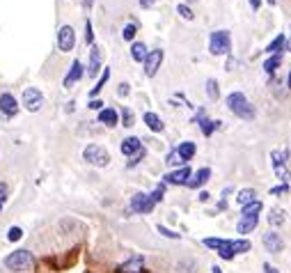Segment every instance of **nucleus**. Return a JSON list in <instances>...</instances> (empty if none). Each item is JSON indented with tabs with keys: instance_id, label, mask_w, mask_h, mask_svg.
Returning <instances> with one entry per match:
<instances>
[{
	"instance_id": "f257e3e1",
	"label": "nucleus",
	"mask_w": 291,
	"mask_h": 273,
	"mask_svg": "<svg viewBox=\"0 0 291 273\" xmlns=\"http://www.w3.org/2000/svg\"><path fill=\"white\" fill-rule=\"evenodd\" d=\"M225 104H227V108L234 113L236 117H241V120H245V122H252L254 115H257L254 108H252V104L245 99L243 92H232V94L225 99Z\"/></svg>"
},
{
	"instance_id": "f03ea898",
	"label": "nucleus",
	"mask_w": 291,
	"mask_h": 273,
	"mask_svg": "<svg viewBox=\"0 0 291 273\" xmlns=\"http://www.w3.org/2000/svg\"><path fill=\"white\" fill-rule=\"evenodd\" d=\"M32 262H34L32 253H30V250H25V248L14 250V253H10L5 257V266L10 268V271H25V268L32 266Z\"/></svg>"
},
{
	"instance_id": "7ed1b4c3",
	"label": "nucleus",
	"mask_w": 291,
	"mask_h": 273,
	"mask_svg": "<svg viewBox=\"0 0 291 273\" xmlns=\"http://www.w3.org/2000/svg\"><path fill=\"white\" fill-rule=\"evenodd\" d=\"M83 158H85L90 165H96V168H105L110 163L108 149L101 147V145H87L85 152H83Z\"/></svg>"
},
{
	"instance_id": "20e7f679",
	"label": "nucleus",
	"mask_w": 291,
	"mask_h": 273,
	"mask_svg": "<svg viewBox=\"0 0 291 273\" xmlns=\"http://www.w3.org/2000/svg\"><path fill=\"white\" fill-rule=\"evenodd\" d=\"M229 48H232V39H229L227 30H218V32L211 35L209 51L213 53V55H225V53H229Z\"/></svg>"
},
{
	"instance_id": "39448f33",
	"label": "nucleus",
	"mask_w": 291,
	"mask_h": 273,
	"mask_svg": "<svg viewBox=\"0 0 291 273\" xmlns=\"http://www.w3.org/2000/svg\"><path fill=\"white\" fill-rule=\"evenodd\" d=\"M23 108L28 113H37V111H42V106H44V94L37 90V87H28V90L23 92Z\"/></svg>"
},
{
	"instance_id": "423d86ee",
	"label": "nucleus",
	"mask_w": 291,
	"mask_h": 273,
	"mask_svg": "<svg viewBox=\"0 0 291 273\" xmlns=\"http://www.w3.org/2000/svg\"><path fill=\"white\" fill-rule=\"evenodd\" d=\"M57 46L64 53L74 51V46H76V32H74L71 25H62L60 28V32H57Z\"/></svg>"
},
{
	"instance_id": "0eeeda50",
	"label": "nucleus",
	"mask_w": 291,
	"mask_h": 273,
	"mask_svg": "<svg viewBox=\"0 0 291 273\" xmlns=\"http://www.w3.org/2000/svg\"><path fill=\"white\" fill-rule=\"evenodd\" d=\"M156 207V202L147 195V193H135L133 200H131V209L135 214H152V209Z\"/></svg>"
},
{
	"instance_id": "6e6552de",
	"label": "nucleus",
	"mask_w": 291,
	"mask_h": 273,
	"mask_svg": "<svg viewBox=\"0 0 291 273\" xmlns=\"http://www.w3.org/2000/svg\"><path fill=\"white\" fill-rule=\"evenodd\" d=\"M161 62H163V51L161 48H154L152 53H147V58H144V74H147L149 78L156 76Z\"/></svg>"
},
{
	"instance_id": "1a4fd4ad",
	"label": "nucleus",
	"mask_w": 291,
	"mask_h": 273,
	"mask_svg": "<svg viewBox=\"0 0 291 273\" xmlns=\"http://www.w3.org/2000/svg\"><path fill=\"white\" fill-rule=\"evenodd\" d=\"M191 175H193V170L188 168V165H181L179 170H172V173L165 175V184H172V186H181V184H188Z\"/></svg>"
},
{
	"instance_id": "9d476101",
	"label": "nucleus",
	"mask_w": 291,
	"mask_h": 273,
	"mask_svg": "<svg viewBox=\"0 0 291 273\" xmlns=\"http://www.w3.org/2000/svg\"><path fill=\"white\" fill-rule=\"evenodd\" d=\"M0 113L7 117H14L19 113V99L14 94H10V92L0 94Z\"/></svg>"
},
{
	"instance_id": "9b49d317",
	"label": "nucleus",
	"mask_w": 291,
	"mask_h": 273,
	"mask_svg": "<svg viewBox=\"0 0 291 273\" xmlns=\"http://www.w3.org/2000/svg\"><path fill=\"white\" fill-rule=\"evenodd\" d=\"M83 74H85V69H83V62L81 60H74L71 62V69H69V74L64 76V87H74L78 81L83 78Z\"/></svg>"
},
{
	"instance_id": "f8f14e48",
	"label": "nucleus",
	"mask_w": 291,
	"mask_h": 273,
	"mask_svg": "<svg viewBox=\"0 0 291 273\" xmlns=\"http://www.w3.org/2000/svg\"><path fill=\"white\" fill-rule=\"evenodd\" d=\"M262 241H264V246H266V250L268 253H280L282 248H284V241L280 239V234L277 232H266V234L262 236Z\"/></svg>"
},
{
	"instance_id": "ddd939ff",
	"label": "nucleus",
	"mask_w": 291,
	"mask_h": 273,
	"mask_svg": "<svg viewBox=\"0 0 291 273\" xmlns=\"http://www.w3.org/2000/svg\"><path fill=\"white\" fill-rule=\"evenodd\" d=\"M99 122L103 126H108V129H113V126H117V122H120V115H117V111H113V108H103V111L99 113Z\"/></svg>"
},
{
	"instance_id": "4468645a",
	"label": "nucleus",
	"mask_w": 291,
	"mask_h": 273,
	"mask_svg": "<svg viewBox=\"0 0 291 273\" xmlns=\"http://www.w3.org/2000/svg\"><path fill=\"white\" fill-rule=\"evenodd\" d=\"M142 268H144L142 257H131L129 262H124L120 266V273H142Z\"/></svg>"
},
{
	"instance_id": "2eb2a0df",
	"label": "nucleus",
	"mask_w": 291,
	"mask_h": 273,
	"mask_svg": "<svg viewBox=\"0 0 291 273\" xmlns=\"http://www.w3.org/2000/svg\"><path fill=\"white\" fill-rule=\"evenodd\" d=\"M99 69H101V51H99V46H94V44H92L90 69H87V74H90V76H96V74H99Z\"/></svg>"
},
{
	"instance_id": "dca6fc26",
	"label": "nucleus",
	"mask_w": 291,
	"mask_h": 273,
	"mask_svg": "<svg viewBox=\"0 0 291 273\" xmlns=\"http://www.w3.org/2000/svg\"><path fill=\"white\" fill-rule=\"evenodd\" d=\"M209 177H211V170H209V168L197 170V173L191 175V179H188V188H200Z\"/></svg>"
},
{
	"instance_id": "f3484780",
	"label": "nucleus",
	"mask_w": 291,
	"mask_h": 273,
	"mask_svg": "<svg viewBox=\"0 0 291 273\" xmlns=\"http://www.w3.org/2000/svg\"><path fill=\"white\" fill-rule=\"evenodd\" d=\"M140 149H142L140 138H126L124 143H122V154H124V156H133V154L140 152Z\"/></svg>"
},
{
	"instance_id": "a211bd4d",
	"label": "nucleus",
	"mask_w": 291,
	"mask_h": 273,
	"mask_svg": "<svg viewBox=\"0 0 291 273\" xmlns=\"http://www.w3.org/2000/svg\"><path fill=\"white\" fill-rule=\"evenodd\" d=\"M144 124H147L154 133H161V131L165 129V124L161 122V117H158L156 113H144Z\"/></svg>"
},
{
	"instance_id": "6ab92c4d",
	"label": "nucleus",
	"mask_w": 291,
	"mask_h": 273,
	"mask_svg": "<svg viewBox=\"0 0 291 273\" xmlns=\"http://www.w3.org/2000/svg\"><path fill=\"white\" fill-rule=\"evenodd\" d=\"M147 46H144L142 42H135L133 46H131V58L135 60V62H144V58H147Z\"/></svg>"
},
{
	"instance_id": "aec40b11",
	"label": "nucleus",
	"mask_w": 291,
	"mask_h": 273,
	"mask_svg": "<svg viewBox=\"0 0 291 273\" xmlns=\"http://www.w3.org/2000/svg\"><path fill=\"white\" fill-rule=\"evenodd\" d=\"M262 202L259 200H254V202H250V204H243V218H257L259 214H262Z\"/></svg>"
},
{
	"instance_id": "412c9836",
	"label": "nucleus",
	"mask_w": 291,
	"mask_h": 273,
	"mask_svg": "<svg viewBox=\"0 0 291 273\" xmlns=\"http://www.w3.org/2000/svg\"><path fill=\"white\" fill-rule=\"evenodd\" d=\"M195 152H197V147H195L193 143H181V145L177 147V154L184 158V161H191V158L195 156Z\"/></svg>"
},
{
	"instance_id": "4be33fe9",
	"label": "nucleus",
	"mask_w": 291,
	"mask_h": 273,
	"mask_svg": "<svg viewBox=\"0 0 291 273\" xmlns=\"http://www.w3.org/2000/svg\"><path fill=\"white\" fill-rule=\"evenodd\" d=\"M254 227H257V218H241L239 225H236V232L239 234H250Z\"/></svg>"
},
{
	"instance_id": "5701e85b",
	"label": "nucleus",
	"mask_w": 291,
	"mask_h": 273,
	"mask_svg": "<svg viewBox=\"0 0 291 273\" xmlns=\"http://www.w3.org/2000/svg\"><path fill=\"white\" fill-rule=\"evenodd\" d=\"M280 62H282V55H280V53H273L271 58L264 62V72H266V74H273L277 67H280Z\"/></svg>"
},
{
	"instance_id": "b1692460",
	"label": "nucleus",
	"mask_w": 291,
	"mask_h": 273,
	"mask_svg": "<svg viewBox=\"0 0 291 273\" xmlns=\"http://www.w3.org/2000/svg\"><path fill=\"white\" fill-rule=\"evenodd\" d=\"M236 202H239L241 207H243V204H250V202H254V191H252V188H243V191H239V195H236Z\"/></svg>"
},
{
	"instance_id": "393cba45",
	"label": "nucleus",
	"mask_w": 291,
	"mask_h": 273,
	"mask_svg": "<svg viewBox=\"0 0 291 273\" xmlns=\"http://www.w3.org/2000/svg\"><path fill=\"white\" fill-rule=\"evenodd\" d=\"M268 223H271L273 227H280L282 223H284V211H282V209H273L271 214H268Z\"/></svg>"
},
{
	"instance_id": "a878e982",
	"label": "nucleus",
	"mask_w": 291,
	"mask_h": 273,
	"mask_svg": "<svg viewBox=\"0 0 291 273\" xmlns=\"http://www.w3.org/2000/svg\"><path fill=\"white\" fill-rule=\"evenodd\" d=\"M200 126H202V133L211 135V133H213V129H218V126H220V120H202Z\"/></svg>"
},
{
	"instance_id": "bb28decb",
	"label": "nucleus",
	"mask_w": 291,
	"mask_h": 273,
	"mask_svg": "<svg viewBox=\"0 0 291 273\" xmlns=\"http://www.w3.org/2000/svg\"><path fill=\"white\" fill-rule=\"evenodd\" d=\"M229 246H232V250H234V255L236 253H248L252 246H250V241H245V239H239V241H229Z\"/></svg>"
},
{
	"instance_id": "cd10ccee",
	"label": "nucleus",
	"mask_w": 291,
	"mask_h": 273,
	"mask_svg": "<svg viewBox=\"0 0 291 273\" xmlns=\"http://www.w3.org/2000/svg\"><path fill=\"white\" fill-rule=\"evenodd\" d=\"M165 163H167V165H170V168H174V165H184V163H186V161H184V158L177 154V149H172V152L167 154Z\"/></svg>"
},
{
	"instance_id": "c85d7f7f",
	"label": "nucleus",
	"mask_w": 291,
	"mask_h": 273,
	"mask_svg": "<svg viewBox=\"0 0 291 273\" xmlns=\"http://www.w3.org/2000/svg\"><path fill=\"white\" fill-rule=\"evenodd\" d=\"M282 46H284V35H277V37L266 46V51H268V53H280Z\"/></svg>"
},
{
	"instance_id": "c756f323",
	"label": "nucleus",
	"mask_w": 291,
	"mask_h": 273,
	"mask_svg": "<svg viewBox=\"0 0 291 273\" xmlns=\"http://www.w3.org/2000/svg\"><path fill=\"white\" fill-rule=\"evenodd\" d=\"M108 78H110V69H108V67H105V72H103V74H101L99 83H96V85H94V90H92V92H90V94H92V96H96V94H99V92H101V87H103V85H105V83H108Z\"/></svg>"
},
{
	"instance_id": "7c9ffc66",
	"label": "nucleus",
	"mask_w": 291,
	"mask_h": 273,
	"mask_svg": "<svg viewBox=\"0 0 291 273\" xmlns=\"http://www.w3.org/2000/svg\"><path fill=\"white\" fill-rule=\"evenodd\" d=\"M218 255H220L223 259H234V250H232L229 241H223V246L218 248Z\"/></svg>"
},
{
	"instance_id": "2f4dec72",
	"label": "nucleus",
	"mask_w": 291,
	"mask_h": 273,
	"mask_svg": "<svg viewBox=\"0 0 291 273\" xmlns=\"http://www.w3.org/2000/svg\"><path fill=\"white\" fill-rule=\"evenodd\" d=\"M273 158H275V154H273ZM275 175H277V179H282V182L289 179V173H286V168L282 165V158H280V161L275 158Z\"/></svg>"
},
{
	"instance_id": "473e14b6",
	"label": "nucleus",
	"mask_w": 291,
	"mask_h": 273,
	"mask_svg": "<svg viewBox=\"0 0 291 273\" xmlns=\"http://www.w3.org/2000/svg\"><path fill=\"white\" fill-rule=\"evenodd\" d=\"M122 124L124 126L135 124V117H133V111H131V108H124V111H122Z\"/></svg>"
},
{
	"instance_id": "72a5a7b5",
	"label": "nucleus",
	"mask_w": 291,
	"mask_h": 273,
	"mask_svg": "<svg viewBox=\"0 0 291 273\" xmlns=\"http://www.w3.org/2000/svg\"><path fill=\"white\" fill-rule=\"evenodd\" d=\"M177 12H179V16H181V19H186V21H193V19H195V14H193V10H191L188 5H179Z\"/></svg>"
},
{
	"instance_id": "f704fd0d",
	"label": "nucleus",
	"mask_w": 291,
	"mask_h": 273,
	"mask_svg": "<svg viewBox=\"0 0 291 273\" xmlns=\"http://www.w3.org/2000/svg\"><path fill=\"white\" fill-rule=\"evenodd\" d=\"M135 32H138V28H135V23H129L124 30H122V37H124L126 42H131V39L135 37Z\"/></svg>"
},
{
	"instance_id": "c9c22d12",
	"label": "nucleus",
	"mask_w": 291,
	"mask_h": 273,
	"mask_svg": "<svg viewBox=\"0 0 291 273\" xmlns=\"http://www.w3.org/2000/svg\"><path fill=\"white\" fill-rule=\"evenodd\" d=\"M206 92H209L211 99H218L220 92H218V83H215L213 78H211V81H206Z\"/></svg>"
},
{
	"instance_id": "e433bc0d",
	"label": "nucleus",
	"mask_w": 291,
	"mask_h": 273,
	"mask_svg": "<svg viewBox=\"0 0 291 273\" xmlns=\"http://www.w3.org/2000/svg\"><path fill=\"white\" fill-rule=\"evenodd\" d=\"M21 236H23V230L21 227H10V232H7V239L14 244V241H21Z\"/></svg>"
},
{
	"instance_id": "4c0bfd02",
	"label": "nucleus",
	"mask_w": 291,
	"mask_h": 273,
	"mask_svg": "<svg viewBox=\"0 0 291 273\" xmlns=\"http://www.w3.org/2000/svg\"><path fill=\"white\" fill-rule=\"evenodd\" d=\"M158 232H161L163 236H167V239H181V234H177V232H172V230H167L165 225H158Z\"/></svg>"
},
{
	"instance_id": "58836bf2",
	"label": "nucleus",
	"mask_w": 291,
	"mask_h": 273,
	"mask_svg": "<svg viewBox=\"0 0 291 273\" xmlns=\"http://www.w3.org/2000/svg\"><path fill=\"white\" fill-rule=\"evenodd\" d=\"M144 158V149H140V152H135L133 156H131V161H129V168H133V165H138L140 161Z\"/></svg>"
},
{
	"instance_id": "ea45409f",
	"label": "nucleus",
	"mask_w": 291,
	"mask_h": 273,
	"mask_svg": "<svg viewBox=\"0 0 291 273\" xmlns=\"http://www.w3.org/2000/svg\"><path fill=\"white\" fill-rule=\"evenodd\" d=\"M163 193H165V186H163V184H161V186H156V191H154L149 197H152L154 202H161V200H163Z\"/></svg>"
},
{
	"instance_id": "a19ab883",
	"label": "nucleus",
	"mask_w": 291,
	"mask_h": 273,
	"mask_svg": "<svg viewBox=\"0 0 291 273\" xmlns=\"http://www.w3.org/2000/svg\"><path fill=\"white\" fill-rule=\"evenodd\" d=\"M204 246H206V248L218 250L220 246H223V239H204Z\"/></svg>"
},
{
	"instance_id": "79ce46f5",
	"label": "nucleus",
	"mask_w": 291,
	"mask_h": 273,
	"mask_svg": "<svg viewBox=\"0 0 291 273\" xmlns=\"http://www.w3.org/2000/svg\"><path fill=\"white\" fill-rule=\"evenodd\" d=\"M5 200H7V184H5V182H0V209H3Z\"/></svg>"
},
{
	"instance_id": "37998d69",
	"label": "nucleus",
	"mask_w": 291,
	"mask_h": 273,
	"mask_svg": "<svg viewBox=\"0 0 291 273\" xmlns=\"http://www.w3.org/2000/svg\"><path fill=\"white\" fill-rule=\"evenodd\" d=\"M85 42L87 44H94V35H92V23H90V21L85 23Z\"/></svg>"
},
{
	"instance_id": "c03bdc74",
	"label": "nucleus",
	"mask_w": 291,
	"mask_h": 273,
	"mask_svg": "<svg viewBox=\"0 0 291 273\" xmlns=\"http://www.w3.org/2000/svg\"><path fill=\"white\" fill-rule=\"evenodd\" d=\"M286 191H289V186H286V184H282V186L271 188V195H280V193H286Z\"/></svg>"
},
{
	"instance_id": "a18cd8bd",
	"label": "nucleus",
	"mask_w": 291,
	"mask_h": 273,
	"mask_svg": "<svg viewBox=\"0 0 291 273\" xmlns=\"http://www.w3.org/2000/svg\"><path fill=\"white\" fill-rule=\"evenodd\" d=\"M90 108H94V111H103V101L92 99V101H90Z\"/></svg>"
},
{
	"instance_id": "49530a36",
	"label": "nucleus",
	"mask_w": 291,
	"mask_h": 273,
	"mask_svg": "<svg viewBox=\"0 0 291 273\" xmlns=\"http://www.w3.org/2000/svg\"><path fill=\"white\" fill-rule=\"evenodd\" d=\"M117 92H120V96H126V94H129V83H122Z\"/></svg>"
},
{
	"instance_id": "de8ad7c7",
	"label": "nucleus",
	"mask_w": 291,
	"mask_h": 273,
	"mask_svg": "<svg viewBox=\"0 0 291 273\" xmlns=\"http://www.w3.org/2000/svg\"><path fill=\"white\" fill-rule=\"evenodd\" d=\"M140 5H142V7H144V10H149V7H152V5H154V0H140Z\"/></svg>"
},
{
	"instance_id": "09e8293b",
	"label": "nucleus",
	"mask_w": 291,
	"mask_h": 273,
	"mask_svg": "<svg viewBox=\"0 0 291 273\" xmlns=\"http://www.w3.org/2000/svg\"><path fill=\"white\" fill-rule=\"evenodd\" d=\"M264 273H277V271L271 266V264H264Z\"/></svg>"
},
{
	"instance_id": "8fccbe9b",
	"label": "nucleus",
	"mask_w": 291,
	"mask_h": 273,
	"mask_svg": "<svg viewBox=\"0 0 291 273\" xmlns=\"http://www.w3.org/2000/svg\"><path fill=\"white\" fill-rule=\"evenodd\" d=\"M250 5H252V10H259V5H262V0H250Z\"/></svg>"
},
{
	"instance_id": "3c124183",
	"label": "nucleus",
	"mask_w": 291,
	"mask_h": 273,
	"mask_svg": "<svg viewBox=\"0 0 291 273\" xmlns=\"http://www.w3.org/2000/svg\"><path fill=\"white\" fill-rule=\"evenodd\" d=\"M206 200H209V193L202 191V193H200V202H206Z\"/></svg>"
},
{
	"instance_id": "603ef678",
	"label": "nucleus",
	"mask_w": 291,
	"mask_h": 273,
	"mask_svg": "<svg viewBox=\"0 0 291 273\" xmlns=\"http://www.w3.org/2000/svg\"><path fill=\"white\" fill-rule=\"evenodd\" d=\"M92 3H94V0H83V5H85L87 10H90V7H92Z\"/></svg>"
},
{
	"instance_id": "864d4df0",
	"label": "nucleus",
	"mask_w": 291,
	"mask_h": 273,
	"mask_svg": "<svg viewBox=\"0 0 291 273\" xmlns=\"http://www.w3.org/2000/svg\"><path fill=\"white\" fill-rule=\"evenodd\" d=\"M211 271H213V273H223V271H220L218 266H211Z\"/></svg>"
},
{
	"instance_id": "5fc2aeb1",
	"label": "nucleus",
	"mask_w": 291,
	"mask_h": 273,
	"mask_svg": "<svg viewBox=\"0 0 291 273\" xmlns=\"http://www.w3.org/2000/svg\"><path fill=\"white\" fill-rule=\"evenodd\" d=\"M266 3H268V5H275V3H277V0H266Z\"/></svg>"
},
{
	"instance_id": "6e6d98bb",
	"label": "nucleus",
	"mask_w": 291,
	"mask_h": 273,
	"mask_svg": "<svg viewBox=\"0 0 291 273\" xmlns=\"http://www.w3.org/2000/svg\"><path fill=\"white\" fill-rule=\"evenodd\" d=\"M286 85H289V87H291V74H289V81H286Z\"/></svg>"
}]
</instances>
